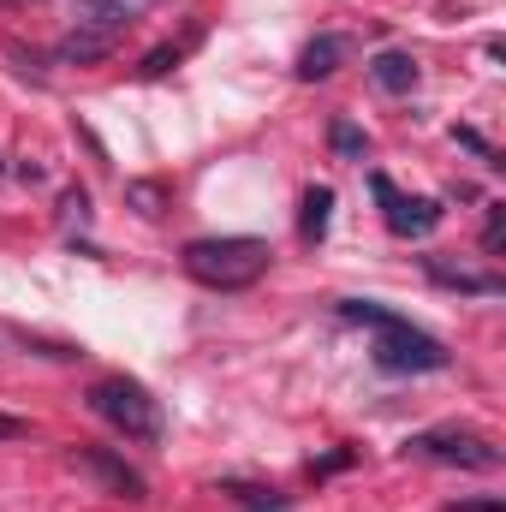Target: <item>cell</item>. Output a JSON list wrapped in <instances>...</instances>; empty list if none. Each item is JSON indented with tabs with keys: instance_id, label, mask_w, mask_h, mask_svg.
Segmentation results:
<instances>
[{
	"instance_id": "5bb4252c",
	"label": "cell",
	"mask_w": 506,
	"mask_h": 512,
	"mask_svg": "<svg viewBox=\"0 0 506 512\" xmlns=\"http://www.w3.org/2000/svg\"><path fill=\"white\" fill-rule=\"evenodd\" d=\"M328 143H334V155H346V161H364V149H370V137L352 126V120H334V126H328Z\"/></svg>"
},
{
	"instance_id": "e0dca14e",
	"label": "cell",
	"mask_w": 506,
	"mask_h": 512,
	"mask_svg": "<svg viewBox=\"0 0 506 512\" xmlns=\"http://www.w3.org/2000/svg\"><path fill=\"white\" fill-rule=\"evenodd\" d=\"M60 215H78V221L90 215V197H84V185H72V191L60 197Z\"/></svg>"
},
{
	"instance_id": "8992f818",
	"label": "cell",
	"mask_w": 506,
	"mask_h": 512,
	"mask_svg": "<svg viewBox=\"0 0 506 512\" xmlns=\"http://www.w3.org/2000/svg\"><path fill=\"white\" fill-rule=\"evenodd\" d=\"M72 465H78V471H90L102 489H114V495H126V501H143V495H149L143 471L126 465L120 453H108V447H78V453H72Z\"/></svg>"
},
{
	"instance_id": "9c48e42d",
	"label": "cell",
	"mask_w": 506,
	"mask_h": 512,
	"mask_svg": "<svg viewBox=\"0 0 506 512\" xmlns=\"http://www.w3.org/2000/svg\"><path fill=\"white\" fill-rule=\"evenodd\" d=\"M423 268H429V280H435V286H447V292H477V298L506 292L501 274H471V268H453L447 256H423Z\"/></svg>"
},
{
	"instance_id": "3957f363",
	"label": "cell",
	"mask_w": 506,
	"mask_h": 512,
	"mask_svg": "<svg viewBox=\"0 0 506 512\" xmlns=\"http://www.w3.org/2000/svg\"><path fill=\"white\" fill-rule=\"evenodd\" d=\"M90 411H96L108 429H120L126 441H161V399L143 382H131V376H102V382H90Z\"/></svg>"
},
{
	"instance_id": "7c38bea8",
	"label": "cell",
	"mask_w": 506,
	"mask_h": 512,
	"mask_svg": "<svg viewBox=\"0 0 506 512\" xmlns=\"http://www.w3.org/2000/svg\"><path fill=\"white\" fill-rule=\"evenodd\" d=\"M66 66H96V60H108L114 54V36H96V30H72L60 48H54Z\"/></svg>"
},
{
	"instance_id": "7a4b0ae2",
	"label": "cell",
	"mask_w": 506,
	"mask_h": 512,
	"mask_svg": "<svg viewBox=\"0 0 506 512\" xmlns=\"http://www.w3.org/2000/svg\"><path fill=\"white\" fill-rule=\"evenodd\" d=\"M179 262L209 292H245L268 274V245L262 239H191Z\"/></svg>"
},
{
	"instance_id": "5b68a950",
	"label": "cell",
	"mask_w": 506,
	"mask_h": 512,
	"mask_svg": "<svg viewBox=\"0 0 506 512\" xmlns=\"http://www.w3.org/2000/svg\"><path fill=\"white\" fill-rule=\"evenodd\" d=\"M370 191H376L381 221H387L393 239H429V233L441 227V203H435V197H405L387 173H370Z\"/></svg>"
},
{
	"instance_id": "ffe728a7",
	"label": "cell",
	"mask_w": 506,
	"mask_h": 512,
	"mask_svg": "<svg viewBox=\"0 0 506 512\" xmlns=\"http://www.w3.org/2000/svg\"><path fill=\"white\" fill-rule=\"evenodd\" d=\"M18 435H30V423H18V417H0V441H18Z\"/></svg>"
},
{
	"instance_id": "52a82bcc",
	"label": "cell",
	"mask_w": 506,
	"mask_h": 512,
	"mask_svg": "<svg viewBox=\"0 0 506 512\" xmlns=\"http://www.w3.org/2000/svg\"><path fill=\"white\" fill-rule=\"evenodd\" d=\"M143 12V0H72V30H96V36H126V24Z\"/></svg>"
},
{
	"instance_id": "ba28073f",
	"label": "cell",
	"mask_w": 506,
	"mask_h": 512,
	"mask_svg": "<svg viewBox=\"0 0 506 512\" xmlns=\"http://www.w3.org/2000/svg\"><path fill=\"white\" fill-rule=\"evenodd\" d=\"M346 60H352V36L322 30V36H310V42H304V54H298V66H292V72H298L304 84H316V78H334Z\"/></svg>"
},
{
	"instance_id": "d6986e66",
	"label": "cell",
	"mask_w": 506,
	"mask_h": 512,
	"mask_svg": "<svg viewBox=\"0 0 506 512\" xmlns=\"http://www.w3.org/2000/svg\"><path fill=\"white\" fill-rule=\"evenodd\" d=\"M447 512H506V501H453Z\"/></svg>"
},
{
	"instance_id": "277c9868",
	"label": "cell",
	"mask_w": 506,
	"mask_h": 512,
	"mask_svg": "<svg viewBox=\"0 0 506 512\" xmlns=\"http://www.w3.org/2000/svg\"><path fill=\"white\" fill-rule=\"evenodd\" d=\"M405 453H411V459H423V465H459V471H495V465H501V447H495L489 435L465 429V423L417 429V435L405 441Z\"/></svg>"
},
{
	"instance_id": "8fae6325",
	"label": "cell",
	"mask_w": 506,
	"mask_h": 512,
	"mask_svg": "<svg viewBox=\"0 0 506 512\" xmlns=\"http://www.w3.org/2000/svg\"><path fill=\"white\" fill-rule=\"evenodd\" d=\"M328 221H334V191L328 185H310L304 191V209H298V239L304 245H322L328 239Z\"/></svg>"
},
{
	"instance_id": "ac0fdd59",
	"label": "cell",
	"mask_w": 506,
	"mask_h": 512,
	"mask_svg": "<svg viewBox=\"0 0 506 512\" xmlns=\"http://www.w3.org/2000/svg\"><path fill=\"white\" fill-rule=\"evenodd\" d=\"M12 346H30V352H36L42 340H30V334H18V328H6V322H0V352H12Z\"/></svg>"
},
{
	"instance_id": "6da1fadb",
	"label": "cell",
	"mask_w": 506,
	"mask_h": 512,
	"mask_svg": "<svg viewBox=\"0 0 506 512\" xmlns=\"http://www.w3.org/2000/svg\"><path fill=\"white\" fill-rule=\"evenodd\" d=\"M340 316L376 328V370H387V376H429V370H447V346H441L435 334L411 328L405 316L381 310V304H370V298H346Z\"/></svg>"
},
{
	"instance_id": "4fadbf2b",
	"label": "cell",
	"mask_w": 506,
	"mask_h": 512,
	"mask_svg": "<svg viewBox=\"0 0 506 512\" xmlns=\"http://www.w3.org/2000/svg\"><path fill=\"white\" fill-rule=\"evenodd\" d=\"M126 203L143 215V221H161V215H167V185H155V179H131Z\"/></svg>"
},
{
	"instance_id": "2e32d148",
	"label": "cell",
	"mask_w": 506,
	"mask_h": 512,
	"mask_svg": "<svg viewBox=\"0 0 506 512\" xmlns=\"http://www.w3.org/2000/svg\"><path fill=\"white\" fill-rule=\"evenodd\" d=\"M483 251H489V256L506 251V203H489V221H483Z\"/></svg>"
},
{
	"instance_id": "9a60e30c",
	"label": "cell",
	"mask_w": 506,
	"mask_h": 512,
	"mask_svg": "<svg viewBox=\"0 0 506 512\" xmlns=\"http://www.w3.org/2000/svg\"><path fill=\"white\" fill-rule=\"evenodd\" d=\"M179 60H185V42H161V48H149V54H143V66H137V72H143V78H167Z\"/></svg>"
},
{
	"instance_id": "30bf717a",
	"label": "cell",
	"mask_w": 506,
	"mask_h": 512,
	"mask_svg": "<svg viewBox=\"0 0 506 512\" xmlns=\"http://www.w3.org/2000/svg\"><path fill=\"white\" fill-rule=\"evenodd\" d=\"M370 78H376V90H387V96H411L417 90V60L405 48H381L376 60H370Z\"/></svg>"
}]
</instances>
